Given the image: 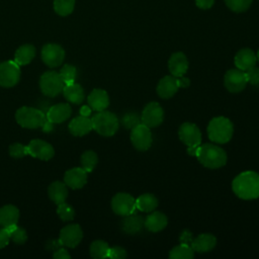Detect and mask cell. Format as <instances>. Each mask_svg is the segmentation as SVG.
Listing matches in <instances>:
<instances>
[{
    "mask_svg": "<svg viewBox=\"0 0 259 259\" xmlns=\"http://www.w3.org/2000/svg\"><path fill=\"white\" fill-rule=\"evenodd\" d=\"M234 193L241 199L251 200L259 197V174L255 171H244L232 182Z\"/></svg>",
    "mask_w": 259,
    "mask_h": 259,
    "instance_id": "1",
    "label": "cell"
},
{
    "mask_svg": "<svg viewBox=\"0 0 259 259\" xmlns=\"http://www.w3.org/2000/svg\"><path fill=\"white\" fill-rule=\"evenodd\" d=\"M195 157L201 165L208 169H218L225 166L227 163L225 150L214 144L199 145Z\"/></svg>",
    "mask_w": 259,
    "mask_h": 259,
    "instance_id": "2",
    "label": "cell"
},
{
    "mask_svg": "<svg viewBox=\"0 0 259 259\" xmlns=\"http://www.w3.org/2000/svg\"><path fill=\"white\" fill-rule=\"evenodd\" d=\"M234 134L233 122L225 116H217L210 119L207 125V136L217 144L228 143Z\"/></svg>",
    "mask_w": 259,
    "mask_h": 259,
    "instance_id": "3",
    "label": "cell"
},
{
    "mask_svg": "<svg viewBox=\"0 0 259 259\" xmlns=\"http://www.w3.org/2000/svg\"><path fill=\"white\" fill-rule=\"evenodd\" d=\"M93 130L103 137H112L118 130L119 121L117 116L110 111H97L92 117Z\"/></svg>",
    "mask_w": 259,
    "mask_h": 259,
    "instance_id": "4",
    "label": "cell"
},
{
    "mask_svg": "<svg viewBox=\"0 0 259 259\" xmlns=\"http://www.w3.org/2000/svg\"><path fill=\"white\" fill-rule=\"evenodd\" d=\"M46 118V114L40 109L31 106H21L15 112L16 122L24 128H39L42 126Z\"/></svg>",
    "mask_w": 259,
    "mask_h": 259,
    "instance_id": "5",
    "label": "cell"
},
{
    "mask_svg": "<svg viewBox=\"0 0 259 259\" xmlns=\"http://www.w3.org/2000/svg\"><path fill=\"white\" fill-rule=\"evenodd\" d=\"M180 141L187 146V153L190 156H195L196 150L201 143V133L199 127L192 122H184L178 131Z\"/></svg>",
    "mask_w": 259,
    "mask_h": 259,
    "instance_id": "6",
    "label": "cell"
},
{
    "mask_svg": "<svg viewBox=\"0 0 259 259\" xmlns=\"http://www.w3.org/2000/svg\"><path fill=\"white\" fill-rule=\"evenodd\" d=\"M39 89L44 95L55 97L63 92L65 83L59 73L55 71H47L39 78Z\"/></svg>",
    "mask_w": 259,
    "mask_h": 259,
    "instance_id": "7",
    "label": "cell"
},
{
    "mask_svg": "<svg viewBox=\"0 0 259 259\" xmlns=\"http://www.w3.org/2000/svg\"><path fill=\"white\" fill-rule=\"evenodd\" d=\"M20 66L15 61H4L0 63V86L10 88L20 80Z\"/></svg>",
    "mask_w": 259,
    "mask_h": 259,
    "instance_id": "8",
    "label": "cell"
},
{
    "mask_svg": "<svg viewBox=\"0 0 259 259\" xmlns=\"http://www.w3.org/2000/svg\"><path fill=\"white\" fill-rule=\"evenodd\" d=\"M111 208L114 213L120 217L134 213L137 209L136 198L128 193L118 192L111 199Z\"/></svg>",
    "mask_w": 259,
    "mask_h": 259,
    "instance_id": "9",
    "label": "cell"
},
{
    "mask_svg": "<svg viewBox=\"0 0 259 259\" xmlns=\"http://www.w3.org/2000/svg\"><path fill=\"white\" fill-rule=\"evenodd\" d=\"M131 142L133 146L141 152L150 149L153 143V136L150 127L142 122L131 130Z\"/></svg>",
    "mask_w": 259,
    "mask_h": 259,
    "instance_id": "10",
    "label": "cell"
},
{
    "mask_svg": "<svg viewBox=\"0 0 259 259\" xmlns=\"http://www.w3.org/2000/svg\"><path fill=\"white\" fill-rule=\"evenodd\" d=\"M163 119L164 110L158 102L152 101L144 107L141 115V121L143 124L152 128L160 125L163 122Z\"/></svg>",
    "mask_w": 259,
    "mask_h": 259,
    "instance_id": "11",
    "label": "cell"
},
{
    "mask_svg": "<svg viewBox=\"0 0 259 259\" xmlns=\"http://www.w3.org/2000/svg\"><path fill=\"white\" fill-rule=\"evenodd\" d=\"M65 50L57 44H47L41 49V60L50 68H57L64 62Z\"/></svg>",
    "mask_w": 259,
    "mask_h": 259,
    "instance_id": "12",
    "label": "cell"
},
{
    "mask_svg": "<svg viewBox=\"0 0 259 259\" xmlns=\"http://www.w3.org/2000/svg\"><path fill=\"white\" fill-rule=\"evenodd\" d=\"M247 83L246 73L242 70L231 69L225 74L224 84L229 92L239 93L245 89Z\"/></svg>",
    "mask_w": 259,
    "mask_h": 259,
    "instance_id": "13",
    "label": "cell"
},
{
    "mask_svg": "<svg viewBox=\"0 0 259 259\" xmlns=\"http://www.w3.org/2000/svg\"><path fill=\"white\" fill-rule=\"evenodd\" d=\"M83 238V231L78 224H71L60 231L59 242L68 248L77 247Z\"/></svg>",
    "mask_w": 259,
    "mask_h": 259,
    "instance_id": "14",
    "label": "cell"
},
{
    "mask_svg": "<svg viewBox=\"0 0 259 259\" xmlns=\"http://www.w3.org/2000/svg\"><path fill=\"white\" fill-rule=\"evenodd\" d=\"M26 149L29 156L42 161H49L55 156V150L53 146L50 143L39 139L30 141L28 145H26Z\"/></svg>",
    "mask_w": 259,
    "mask_h": 259,
    "instance_id": "15",
    "label": "cell"
},
{
    "mask_svg": "<svg viewBox=\"0 0 259 259\" xmlns=\"http://www.w3.org/2000/svg\"><path fill=\"white\" fill-rule=\"evenodd\" d=\"M87 172L82 167H74L66 171L64 182L72 189H80L87 183Z\"/></svg>",
    "mask_w": 259,
    "mask_h": 259,
    "instance_id": "16",
    "label": "cell"
},
{
    "mask_svg": "<svg viewBox=\"0 0 259 259\" xmlns=\"http://www.w3.org/2000/svg\"><path fill=\"white\" fill-rule=\"evenodd\" d=\"M179 88L180 86H179L178 77L168 75L163 77L159 81L157 85V93L161 98L169 99L177 93Z\"/></svg>",
    "mask_w": 259,
    "mask_h": 259,
    "instance_id": "17",
    "label": "cell"
},
{
    "mask_svg": "<svg viewBox=\"0 0 259 259\" xmlns=\"http://www.w3.org/2000/svg\"><path fill=\"white\" fill-rule=\"evenodd\" d=\"M72 114V107L69 103H58L52 105L47 113L46 117L53 123H62L67 120Z\"/></svg>",
    "mask_w": 259,
    "mask_h": 259,
    "instance_id": "18",
    "label": "cell"
},
{
    "mask_svg": "<svg viewBox=\"0 0 259 259\" xmlns=\"http://www.w3.org/2000/svg\"><path fill=\"white\" fill-rule=\"evenodd\" d=\"M168 69L174 77L184 76L188 70V60L186 56L181 52L172 54L168 61Z\"/></svg>",
    "mask_w": 259,
    "mask_h": 259,
    "instance_id": "19",
    "label": "cell"
},
{
    "mask_svg": "<svg viewBox=\"0 0 259 259\" xmlns=\"http://www.w3.org/2000/svg\"><path fill=\"white\" fill-rule=\"evenodd\" d=\"M68 128L73 136L83 137L93 130L91 118L83 115L76 116L69 122Z\"/></svg>",
    "mask_w": 259,
    "mask_h": 259,
    "instance_id": "20",
    "label": "cell"
},
{
    "mask_svg": "<svg viewBox=\"0 0 259 259\" xmlns=\"http://www.w3.org/2000/svg\"><path fill=\"white\" fill-rule=\"evenodd\" d=\"M87 101L93 110L102 111L105 110L109 105V96L105 90L96 88L90 92Z\"/></svg>",
    "mask_w": 259,
    "mask_h": 259,
    "instance_id": "21",
    "label": "cell"
},
{
    "mask_svg": "<svg viewBox=\"0 0 259 259\" xmlns=\"http://www.w3.org/2000/svg\"><path fill=\"white\" fill-rule=\"evenodd\" d=\"M167 224H168V218L166 217V214L158 210H153L145 219L144 227L152 233H157L164 230Z\"/></svg>",
    "mask_w": 259,
    "mask_h": 259,
    "instance_id": "22",
    "label": "cell"
},
{
    "mask_svg": "<svg viewBox=\"0 0 259 259\" xmlns=\"http://www.w3.org/2000/svg\"><path fill=\"white\" fill-rule=\"evenodd\" d=\"M217 245V238L209 233H203L194 238L190 244L194 252L205 253L211 251Z\"/></svg>",
    "mask_w": 259,
    "mask_h": 259,
    "instance_id": "23",
    "label": "cell"
},
{
    "mask_svg": "<svg viewBox=\"0 0 259 259\" xmlns=\"http://www.w3.org/2000/svg\"><path fill=\"white\" fill-rule=\"evenodd\" d=\"M234 62L237 69L245 72L256 65L257 56L250 49H242L236 54Z\"/></svg>",
    "mask_w": 259,
    "mask_h": 259,
    "instance_id": "24",
    "label": "cell"
},
{
    "mask_svg": "<svg viewBox=\"0 0 259 259\" xmlns=\"http://www.w3.org/2000/svg\"><path fill=\"white\" fill-rule=\"evenodd\" d=\"M145 219L139 214L131 213L121 221V230L127 235H136L144 228Z\"/></svg>",
    "mask_w": 259,
    "mask_h": 259,
    "instance_id": "25",
    "label": "cell"
},
{
    "mask_svg": "<svg viewBox=\"0 0 259 259\" xmlns=\"http://www.w3.org/2000/svg\"><path fill=\"white\" fill-rule=\"evenodd\" d=\"M68 194H69L68 186L66 185L65 182H62V181H54L53 183L50 184L48 188V195L50 199L57 205L59 203L66 201Z\"/></svg>",
    "mask_w": 259,
    "mask_h": 259,
    "instance_id": "26",
    "label": "cell"
},
{
    "mask_svg": "<svg viewBox=\"0 0 259 259\" xmlns=\"http://www.w3.org/2000/svg\"><path fill=\"white\" fill-rule=\"evenodd\" d=\"M64 97L73 104H81L84 101L85 93L81 85L77 83L67 84L63 88Z\"/></svg>",
    "mask_w": 259,
    "mask_h": 259,
    "instance_id": "27",
    "label": "cell"
},
{
    "mask_svg": "<svg viewBox=\"0 0 259 259\" xmlns=\"http://www.w3.org/2000/svg\"><path fill=\"white\" fill-rule=\"evenodd\" d=\"M35 48L34 46L30 44H25L20 46L15 54H14V61L19 65V66H25L28 65L35 57Z\"/></svg>",
    "mask_w": 259,
    "mask_h": 259,
    "instance_id": "28",
    "label": "cell"
},
{
    "mask_svg": "<svg viewBox=\"0 0 259 259\" xmlns=\"http://www.w3.org/2000/svg\"><path fill=\"white\" fill-rule=\"evenodd\" d=\"M19 219V209L13 204H6L0 208V226L7 227L17 224Z\"/></svg>",
    "mask_w": 259,
    "mask_h": 259,
    "instance_id": "29",
    "label": "cell"
},
{
    "mask_svg": "<svg viewBox=\"0 0 259 259\" xmlns=\"http://www.w3.org/2000/svg\"><path fill=\"white\" fill-rule=\"evenodd\" d=\"M159 204L158 198L152 193H144L136 198L137 209L144 212H151L157 208Z\"/></svg>",
    "mask_w": 259,
    "mask_h": 259,
    "instance_id": "30",
    "label": "cell"
},
{
    "mask_svg": "<svg viewBox=\"0 0 259 259\" xmlns=\"http://www.w3.org/2000/svg\"><path fill=\"white\" fill-rule=\"evenodd\" d=\"M194 257V251L188 244L181 243L178 246L172 248L169 252L170 259H192Z\"/></svg>",
    "mask_w": 259,
    "mask_h": 259,
    "instance_id": "31",
    "label": "cell"
},
{
    "mask_svg": "<svg viewBox=\"0 0 259 259\" xmlns=\"http://www.w3.org/2000/svg\"><path fill=\"white\" fill-rule=\"evenodd\" d=\"M109 245L103 240H95L91 243L89 252L90 256L95 259H103L107 258L109 252Z\"/></svg>",
    "mask_w": 259,
    "mask_h": 259,
    "instance_id": "32",
    "label": "cell"
},
{
    "mask_svg": "<svg viewBox=\"0 0 259 259\" xmlns=\"http://www.w3.org/2000/svg\"><path fill=\"white\" fill-rule=\"evenodd\" d=\"M80 163H81V167L87 172L90 173L94 170V168L96 167L97 163H98V157L97 154L92 151V150H87L85 151L80 158Z\"/></svg>",
    "mask_w": 259,
    "mask_h": 259,
    "instance_id": "33",
    "label": "cell"
},
{
    "mask_svg": "<svg viewBox=\"0 0 259 259\" xmlns=\"http://www.w3.org/2000/svg\"><path fill=\"white\" fill-rule=\"evenodd\" d=\"M75 7V0H54V10L61 16L71 14Z\"/></svg>",
    "mask_w": 259,
    "mask_h": 259,
    "instance_id": "34",
    "label": "cell"
},
{
    "mask_svg": "<svg viewBox=\"0 0 259 259\" xmlns=\"http://www.w3.org/2000/svg\"><path fill=\"white\" fill-rule=\"evenodd\" d=\"M60 76L62 77L65 85L67 84H71V83H74L75 80H76V77H77V69L76 67H74L73 65H70V64H65L60 72H59Z\"/></svg>",
    "mask_w": 259,
    "mask_h": 259,
    "instance_id": "35",
    "label": "cell"
},
{
    "mask_svg": "<svg viewBox=\"0 0 259 259\" xmlns=\"http://www.w3.org/2000/svg\"><path fill=\"white\" fill-rule=\"evenodd\" d=\"M57 214L59 215V218L62 221L69 222V221H72L74 219L75 210L70 204H68L66 201H64V202L58 204Z\"/></svg>",
    "mask_w": 259,
    "mask_h": 259,
    "instance_id": "36",
    "label": "cell"
},
{
    "mask_svg": "<svg viewBox=\"0 0 259 259\" xmlns=\"http://www.w3.org/2000/svg\"><path fill=\"white\" fill-rule=\"evenodd\" d=\"M225 2L232 11L244 12L250 7L252 0H225Z\"/></svg>",
    "mask_w": 259,
    "mask_h": 259,
    "instance_id": "37",
    "label": "cell"
},
{
    "mask_svg": "<svg viewBox=\"0 0 259 259\" xmlns=\"http://www.w3.org/2000/svg\"><path fill=\"white\" fill-rule=\"evenodd\" d=\"M141 118L139 117V115L136 112H127L125 113L122 118H121V123L125 128L132 130L135 126H137L138 124H140Z\"/></svg>",
    "mask_w": 259,
    "mask_h": 259,
    "instance_id": "38",
    "label": "cell"
},
{
    "mask_svg": "<svg viewBox=\"0 0 259 259\" xmlns=\"http://www.w3.org/2000/svg\"><path fill=\"white\" fill-rule=\"evenodd\" d=\"M8 152H9V155L12 157V158H15V159H20V158H23L25 156H27V149H26V146L20 144V143H13L9 146V149H8Z\"/></svg>",
    "mask_w": 259,
    "mask_h": 259,
    "instance_id": "39",
    "label": "cell"
},
{
    "mask_svg": "<svg viewBox=\"0 0 259 259\" xmlns=\"http://www.w3.org/2000/svg\"><path fill=\"white\" fill-rule=\"evenodd\" d=\"M10 240H12L15 244L22 245L27 241V233L23 228L17 226V228L11 233Z\"/></svg>",
    "mask_w": 259,
    "mask_h": 259,
    "instance_id": "40",
    "label": "cell"
},
{
    "mask_svg": "<svg viewBox=\"0 0 259 259\" xmlns=\"http://www.w3.org/2000/svg\"><path fill=\"white\" fill-rule=\"evenodd\" d=\"M127 256L126 250L120 246H114V247H110L109 248V252H108V256L107 258H111V259H123Z\"/></svg>",
    "mask_w": 259,
    "mask_h": 259,
    "instance_id": "41",
    "label": "cell"
},
{
    "mask_svg": "<svg viewBox=\"0 0 259 259\" xmlns=\"http://www.w3.org/2000/svg\"><path fill=\"white\" fill-rule=\"evenodd\" d=\"M245 73L247 76L248 83H251L253 85H256L259 83V68L254 66V67L248 69L247 71H245Z\"/></svg>",
    "mask_w": 259,
    "mask_h": 259,
    "instance_id": "42",
    "label": "cell"
},
{
    "mask_svg": "<svg viewBox=\"0 0 259 259\" xmlns=\"http://www.w3.org/2000/svg\"><path fill=\"white\" fill-rule=\"evenodd\" d=\"M10 241V236L7 233V231L2 227V229H0V249L6 247L9 244Z\"/></svg>",
    "mask_w": 259,
    "mask_h": 259,
    "instance_id": "43",
    "label": "cell"
},
{
    "mask_svg": "<svg viewBox=\"0 0 259 259\" xmlns=\"http://www.w3.org/2000/svg\"><path fill=\"white\" fill-rule=\"evenodd\" d=\"M53 256L55 259H70L71 258V255L69 254V252L64 248H60V249L56 250Z\"/></svg>",
    "mask_w": 259,
    "mask_h": 259,
    "instance_id": "44",
    "label": "cell"
},
{
    "mask_svg": "<svg viewBox=\"0 0 259 259\" xmlns=\"http://www.w3.org/2000/svg\"><path fill=\"white\" fill-rule=\"evenodd\" d=\"M214 0H195L196 6L200 9H208L213 5Z\"/></svg>",
    "mask_w": 259,
    "mask_h": 259,
    "instance_id": "45",
    "label": "cell"
},
{
    "mask_svg": "<svg viewBox=\"0 0 259 259\" xmlns=\"http://www.w3.org/2000/svg\"><path fill=\"white\" fill-rule=\"evenodd\" d=\"M91 111H92V108L89 106V105H83L81 108H80V115H83V116H90L91 114Z\"/></svg>",
    "mask_w": 259,
    "mask_h": 259,
    "instance_id": "46",
    "label": "cell"
},
{
    "mask_svg": "<svg viewBox=\"0 0 259 259\" xmlns=\"http://www.w3.org/2000/svg\"><path fill=\"white\" fill-rule=\"evenodd\" d=\"M41 128H42V131H44L45 133L52 132V130L54 128V123H53L52 121H50V120H48V119L46 118V120H45V122H44V124H42Z\"/></svg>",
    "mask_w": 259,
    "mask_h": 259,
    "instance_id": "47",
    "label": "cell"
},
{
    "mask_svg": "<svg viewBox=\"0 0 259 259\" xmlns=\"http://www.w3.org/2000/svg\"><path fill=\"white\" fill-rule=\"evenodd\" d=\"M256 56H257V60L259 61V50H258V52H257V55H256Z\"/></svg>",
    "mask_w": 259,
    "mask_h": 259,
    "instance_id": "48",
    "label": "cell"
}]
</instances>
